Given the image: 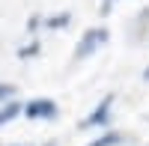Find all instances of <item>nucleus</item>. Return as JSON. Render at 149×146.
<instances>
[{
    "label": "nucleus",
    "instance_id": "1",
    "mask_svg": "<svg viewBox=\"0 0 149 146\" xmlns=\"http://www.w3.org/2000/svg\"><path fill=\"white\" fill-rule=\"evenodd\" d=\"M107 39H110V33H107V27H102V24H98V27L84 30L78 48H74V60H86V57H93L102 45H107Z\"/></svg>",
    "mask_w": 149,
    "mask_h": 146
},
{
    "label": "nucleus",
    "instance_id": "2",
    "mask_svg": "<svg viewBox=\"0 0 149 146\" xmlns=\"http://www.w3.org/2000/svg\"><path fill=\"white\" fill-rule=\"evenodd\" d=\"M110 107H113V95L107 92L104 99L78 122V128H102V125H107V122H110Z\"/></svg>",
    "mask_w": 149,
    "mask_h": 146
},
{
    "label": "nucleus",
    "instance_id": "3",
    "mask_svg": "<svg viewBox=\"0 0 149 146\" xmlns=\"http://www.w3.org/2000/svg\"><path fill=\"white\" fill-rule=\"evenodd\" d=\"M21 113L27 119H57L60 107L54 99H30L27 104H21Z\"/></svg>",
    "mask_w": 149,
    "mask_h": 146
},
{
    "label": "nucleus",
    "instance_id": "4",
    "mask_svg": "<svg viewBox=\"0 0 149 146\" xmlns=\"http://www.w3.org/2000/svg\"><path fill=\"white\" fill-rule=\"evenodd\" d=\"M69 24H72V12H57V15L42 18V27H48V30H66Z\"/></svg>",
    "mask_w": 149,
    "mask_h": 146
},
{
    "label": "nucleus",
    "instance_id": "5",
    "mask_svg": "<svg viewBox=\"0 0 149 146\" xmlns=\"http://www.w3.org/2000/svg\"><path fill=\"white\" fill-rule=\"evenodd\" d=\"M122 137L119 131H104V134H98L95 140H90V143H84V146H122Z\"/></svg>",
    "mask_w": 149,
    "mask_h": 146
},
{
    "label": "nucleus",
    "instance_id": "6",
    "mask_svg": "<svg viewBox=\"0 0 149 146\" xmlns=\"http://www.w3.org/2000/svg\"><path fill=\"white\" fill-rule=\"evenodd\" d=\"M21 113V102H9V104H0V128L9 125L12 119Z\"/></svg>",
    "mask_w": 149,
    "mask_h": 146
},
{
    "label": "nucleus",
    "instance_id": "7",
    "mask_svg": "<svg viewBox=\"0 0 149 146\" xmlns=\"http://www.w3.org/2000/svg\"><path fill=\"white\" fill-rule=\"evenodd\" d=\"M39 51H42V42H39V39H30L24 48H18V57H21V60H27V57H36Z\"/></svg>",
    "mask_w": 149,
    "mask_h": 146
},
{
    "label": "nucleus",
    "instance_id": "8",
    "mask_svg": "<svg viewBox=\"0 0 149 146\" xmlns=\"http://www.w3.org/2000/svg\"><path fill=\"white\" fill-rule=\"evenodd\" d=\"M9 102H15V87L0 81V104H9Z\"/></svg>",
    "mask_w": 149,
    "mask_h": 146
},
{
    "label": "nucleus",
    "instance_id": "9",
    "mask_svg": "<svg viewBox=\"0 0 149 146\" xmlns=\"http://www.w3.org/2000/svg\"><path fill=\"white\" fill-rule=\"evenodd\" d=\"M39 27H42V18L39 15H30L27 18V30H39Z\"/></svg>",
    "mask_w": 149,
    "mask_h": 146
},
{
    "label": "nucleus",
    "instance_id": "10",
    "mask_svg": "<svg viewBox=\"0 0 149 146\" xmlns=\"http://www.w3.org/2000/svg\"><path fill=\"white\" fill-rule=\"evenodd\" d=\"M143 81H149V66H146V72H143Z\"/></svg>",
    "mask_w": 149,
    "mask_h": 146
},
{
    "label": "nucleus",
    "instance_id": "11",
    "mask_svg": "<svg viewBox=\"0 0 149 146\" xmlns=\"http://www.w3.org/2000/svg\"><path fill=\"white\" fill-rule=\"evenodd\" d=\"M0 146H21V143H0Z\"/></svg>",
    "mask_w": 149,
    "mask_h": 146
},
{
    "label": "nucleus",
    "instance_id": "12",
    "mask_svg": "<svg viewBox=\"0 0 149 146\" xmlns=\"http://www.w3.org/2000/svg\"><path fill=\"white\" fill-rule=\"evenodd\" d=\"M146 119H149V116H146Z\"/></svg>",
    "mask_w": 149,
    "mask_h": 146
}]
</instances>
